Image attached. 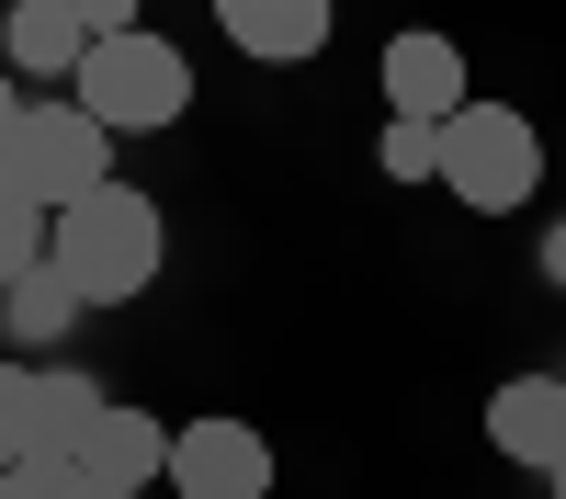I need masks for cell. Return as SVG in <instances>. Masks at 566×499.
<instances>
[{
    "label": "cell",
    "instance_id": "1",
    "mask_svg": "<svg viewBox=\"0 0 566 499\" xmlns=\"http://www.w3.org/2000/svg\"><path fill=\"white\" fill-rule=\"evenodd\" d=\"M45 261L80 284V306H125V295L159 284L170 227H159V205L136 194V181H103V194H80L69 216H45Z\"/></svg>",
    "mask_w": 566,
    "mask_h": 499
},
{
    "label": "cell",
    "instance_id": "2",
    "mask_svg": "<svg viewBox=\"0 0 566 499\" xmlns=\"http://www.w3.org/2000/svg\"><path fill=\"white\" fill-rule=\"evenodd\" d=\"M69 103L103 136H159V125H181V103H193V69H181V45H159V34H103L80 58Z\"/></svg>",
    "mask_w": 566,
    "mask_h": 499
},
{
    "label": "cell",
    "instance_id": "3",
    "mask_svg": "<svg viewBox=\"0 0 566 499\" xmlns=\"http://www.w3.org/2000/svg\"><path fill=\"white\" fill-rule=\"evenodd\" d=\"M442 181L476 216H510V205H533V181H544V136L522 103H464L442 125Z\"/></svg>",
    "mask_w": 566,
    "mask_h": 499
},
{
    "label": "cell",
    "instance_id": "4",
    "mask_svg": "<svg viewBox=\"0 0 566 499\" xmlns=\"http://www.w3.org/2000/svg\"><path fill=\"white\" fill-rule=\"evenodd\" d=\"M0 170H12L45 216H69L80 194H103V181H114V136L91 125L80 103H23V136H12V159H0Z\"/></svg>",
    "mask_w": 566,
    "mask_h": 499
},
{
    "label": "cell",
    "instance_id": "5",
    "mask_svg": "<svg viewBox=\"0 0 566 499\" xmlns=\"http://www.w3.org/2000/svg\"><path fill=\"white\" fill-rule=\"evenodd\" d=\"M170 488L181 499H261L272 488V443L250 420H181L170 432Z\"/></svg>",
    "mask_w": 566,
    "mask_h": 499
},
{
    "label": "cell",
    "instance_id": "6",
    "mask_svg": "<svg viewBox=\"0 0 566 499\" xmlns=\"http://www.w3.org/2000/svg\"><path fill=\"white\" fill-rule=\"evenodd\" d=\"M476 91H464V45L453 34H431V23H408V34H386V114H408V125H453Z\"/></svg>",
    "mask_w": 566,
    "mask_h": 499
},
{
    "label": "cell",
    "instance_id": "7",
    "mask_svg": "<svg viewBox=\"0 0 566 499\" xmlns=\"http://www.w3.org/2000/svg\"><path fill=\"white\" fill-rule=\"evenodd\" d=\"M69 454H80V477H103V488H159V477H170V420H159V408H136V397H103Z\"/></svg>",
    "mask_w": 566,
    "mask_h": 499
},
{
    "label": "cell",
    "instance_id": "8",
    "mask_svg": "<svg viewBox=\"0 0 566 499\" xmlns=\"http://www.w3.org/2000/svg\"><path fill=\"white\" fill-rule=\"evenodd\" d=\"M488 443L510 454V466H566V375H510L488 397Z\"/></svg>",
    "mask_w": 566,
    "mask_h": 499
},
{
    "label": "cell",
    "instance_id": "9",
    "mask_svg": "<svg viewBox=\"0 0 566 499\" xmlns=\"http://www.w3.org/2000/svg\"><path fill=\"white\" fill-rule=\"evenodd\" d=\"M216 23L261 69H306L317 45H328V0H216Z\"/></svg>",
    "mask_w": 566,
    "mask_h": 499
},
{
    "label": "cell",
    "instance_id": "10",
    "mask_svg": "<svg viewBox=\"0 0 566 499\" xmlns=\"http://www.w3.org/2000/svg\"><path fill=\"white\" fill-rule=\"evenodd\" d=\"M12 69H34V80H80V58H91V34H80V12L69 0H12Z\"/></svg>",
    "mask_w": 566,
    "mask_h": 499
},
{
    "label": "cell",
    "instance_id": "11",
    "mask_svg": "<svg viewBox=\"0 0 566 499\" xmlns=\"http://www.w3.org/2000/svg\"><path fill=\"white\" fill-rule=\"evenodd\" d=\"M34 443H57V408H45V363H0V477H12Z\"/></svg>",
    "mask_w": 566,
    "mask_h": 499
},
{
    "label": "cell",
    "instance_id": "12",
    "mask_svg": "<svg viewBox=\"0 0 566 499\" xmlns=\"http://www.w3.org/2000/svg\"><path fill=\"white\" fill-rule=\"evenodd\" d=\"M0 318H12V330H23V341H57V330H69V318H80V284H69V272H57V261H34V272H23V284H12V295H0Z\"/></svg>",
    "mask_w": 566,
    "mask_h": 499
},
{
    "label": "cell",
    "instance_id": "13",
    "mask_svg": "<svg viewBox=\"0 0 566 499\" xmlns=\"http://www.w3.org/2000/svg\"><path fill=\"white\" fill-rule=\"evenodd\" d=\"M34 261H45V205L23 194L12 170H0V295H12L23 272H34Z\"/></svg>",
    "mask_w": 566,
    "mask_h": 499
},
{
    "label": "cell",
    "instance_id": "14",
    "mask_svg": "<svg viewBox=\"0 0 566 499\" xmlns=\"http://www.w3.org/2000/svg\"><path fill=\"white\" fill-rule=\"evenodd\" d=\"M374 159H386V181H442V125H408V114H386Z\"/></svg>",
    "mask_w": 566,
    "mask_h": 499
},
{
    "label": "cell",
    "instance_id": "15",
    "mask_svg": "<svg viewBox=\"0 0 566 499\" xmlns=\"http://www.w3.org/2000/svg\"><path fill=\"white\" fill-rule=\"evenodd\" d=\"M69 12H80L91 45H103V34H136V0H69Z\"/></svg>",
    "mask_w": 566,
    "mask_h": 499
},
{
    "label": "cell",
    "instance_id": "16",
    "mask_svg": "<svg viewBox=\"0 0 566 499\" xmlns=\"http://www.w3.org/2000/svg\"><path fill=\"white\" fill-rule=\"evenodd\" d=\"M12 136H23V80L0 69V159H12Z\"/></svg>",
    "mask_w": 566,
    "mask_h": 499
},
{
    "label": "cell",
    "instance_id": "17",
    "mask_svg": "<svg viewBox=\"0 0 566 499\" xmlns=\"http://www.w3.org/2000/svg\"><path fill=\"white\" fill-rule=\"evenodd\" d=\"M544 272H555V284H566V216L544 227Z\"/></svg>",
    "mask_w": 566,
    "mask_h": 499
},
{
    "label": "cell",
    "instance_id": "18",
    "mask_svg": "<svg viewBox=\"0 0 566 499\" xmlns=\"http://www.w3.org/2000/svg\"><path fill=\"white\" fill-rule=\"evenodd\" d=\"M57 499H136V488H103V477H69Z\"/></svg>",
    "mask_w": 566,
    "mask_h": 499
},
{
    "label": "cell",
    "instance_id": "19",
    "mask_svg": "<svg viewBox=\"0 0 566 499\" xmlns=\"http://www.w3.org/2000/svg\"><path fill=\"white\" fill-rule=\"evenodd\" d=\"M555 499H566V466H555Z\"/></svg>",
    "mask_w": 566,
    "mask_h": 499
},
{
    "label": "cell",
    "instance_id": "20",
    "mask_svg": "<svg viewBox=\"0 0 566 499\" xmlns=\"http://www.w3.org/2000/svg\"><path fill=\"white\" fill-rule=\"evenodd\" d=\"M0 499H12V477H0Z\"/></svg>",
    "mask_w": 566,
    "mask_h": 499
}]
</instances>
